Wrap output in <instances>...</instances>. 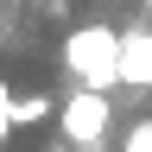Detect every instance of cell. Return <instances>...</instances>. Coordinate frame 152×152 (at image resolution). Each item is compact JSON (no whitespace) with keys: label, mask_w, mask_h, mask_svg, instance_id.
<instances>
[{"label":"cell","mask_w":152,"mask_h":152,"mask_svg":"<svg viewBox=\"0 0 152 152\" xmlns=\"http://www.w3.org/2000/svg\"><path fill=\"white\" fill-rule=\"evenodd\" d=\"M64 70L76 76L83 89H114L127 76V45L114 26H83L64 38Z\"/></svg>","instance_id":"1"},{"label":"cell","mask_w":152,"mask_h":152,"mask_svg":"<svg viewBox=\"0 0 152 152\" xmlns=\"http://www.w3.org/2000/svg\"><path fill=\"white\" fill-rule=\"evenodd\" d=\"M57 121H64V140H76V146H95L108 133V121H114V108H108V89H76L64 108H57Z\"/></svg>","instance_id":"2"},{"label":"cell","mask_w":152,"mask_h":152,"mask_svg":"<svg viewBox=\"0 0 152 152\" xmlns=\"http://www.w3.org/2000/svg\"><path fill=\"white\" fill-rule=\"evenodd\" d=\"M51 114H57V102L45 89L38 95H13V127H38V121H51Z\"/></svg>","instance_id":"3"},{"label":"cell","mask_w":152,"mask_h":152,"mask_svg":"<svg viewBox=\"0 0 152 152\" xmlns=\"http://www.w3.org/2000/svg\"><path fill=\"white\" fill-rule=\"evenodd\" d=\"M7 133H13V89H7V76H0V146H7Z\"/></svg>","instance_id":"4"},{"label":"cell","mask_w":152,"mask_h":152,"mask_svg":"<svg viewBox=\"0 0 152 152\" xmlns=\"http://www.w3.org/2000/svg\"><path fill=\"white\" fill-rule=\"evenodd\" d=\"M127 152H152V121H140V127L127 133Z\"/></svg>","instance_id":"5"},{"label":"cell","mask_w":152,"mask_h":152,"mask_svg":"<svg viewBox=\"0 0 152 152\" xmlns=\"http://www.w3.org/2000/svg\"><path fill=\"white\" fill-rule=\"evenodd\" d=\"M146 13H152V0H146Z\"/></svg>","instance_id":"6"}]
</instances>
